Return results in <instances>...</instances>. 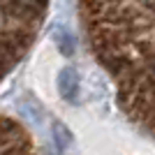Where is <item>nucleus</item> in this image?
Listing matches in <instances>:
<instances>
[{
    "label": "nucleus",
    "mask_w": 155,
    "mask_h": 155,
    "mask_svg": "<svg viewBox=\"0 0 155 155\" xmlns=\"http://www.w3.org/2000/svg\"><path fill=\"white\" fill-rule=\"evenodd\" d=\"M58 91H60V95H63L65 100H70V102L77 97L79 77H77V72L72 70V67H65V70L60 72V77H58Z\"/></svg>",
    "instance_id": "nucleus-1"
},
{
    "label": "nucleus",
    "mask_w": 155,
    "mask_h": 155,
    "mask_svg": "<svg viewBox=\"0 0 155 155\" xmlns=\"http://www.w3.org/2000/svg\"><path fill=\"white\" fill-rule=\"evenodd\" d=\"M53 134H56V141H58V148L63 150V148H67L70 146V132H67V127H63L60 123H56L53 125Z\"/></svg>",
    "instance_id": "nucleus-2"
}]
</instances>
